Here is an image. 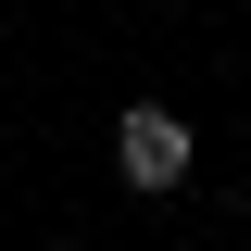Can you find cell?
I'll return each instance as SVG.
<instances>
[{
  "instance_id": "6da1fadb",
  "label": "cell",
  "mask_w": 251,
  "mask_h": 251,
  "mask_svg": "<svg viewBox=\"0 0 251 251\" xmlns=\"http://www.w3.org/2000/svg\"><path fill=\"white\" fill-rule=\"evenodd\" d=\"M113 163H126V188H176V176H188V126L163 113V100H126V126H113Z\"/></svg>"
}]
</instances>
